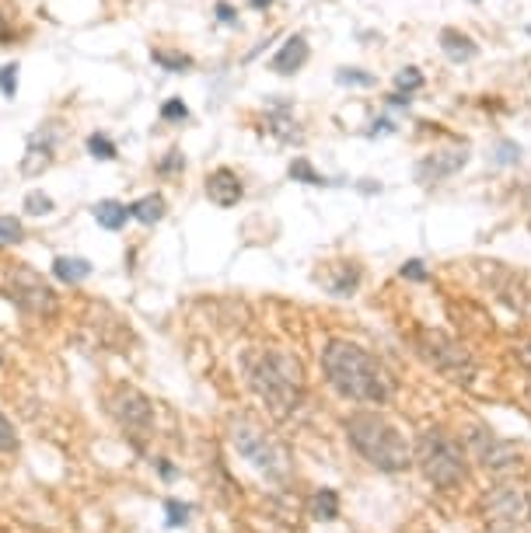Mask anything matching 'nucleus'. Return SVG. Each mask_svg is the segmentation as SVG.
<instances>
[{"label": "nucleus", "instance_id": "f257e3e1", "mask_svg": "<svg viewBox=\"0 0 531 533\" xmlns=\"http://www.w3.org/2000/svg\"><path fill=\"white\" fill-rule=\"evenodd\" d=\"M321 373L325 380L332 383V390L346 401H357V404H385L392 397V380L388 373L381 369V362L367 349L353 346V342H343V338H332L325 349H321Z\"/></svg>", "mask_w": 531, "mask_h": 533}, {"label": "nucleus", "instance_id": "f03ea898", "mask_svg": "<svg viewBox=\"0 0 531 533\" xmlns=\"http://www.w3.org/2000/svg\"><path fill=\"white\" fill-rule=\"evenodd\" d=\"M346 436L367 463H374L381 471H402L413 460V449L406 443V436L374 412L350 415L346 419Z\"/></svg>", "mask_w": 531, "mask_h": 533}, {"label": "nucleus", "instance_id": "7ed1b4c3", "mask_svg": "<svg viewBox=\"0 0 531 533\" xmlns=\"http://www.w3.org/2000/svg\"><path fill=\"white\" fill-rule=\"evenodd\" d=\"M248 380L255 387V394L276 412V415H290L298 412L301 397H305V376H301V362L294 355L269 349L259 355V362L248 369Z\"/></svg>", "mask_w": 531, "mask_h": 533}, {"label": "nucleus", "instance_id": "20e7f679", "mask_svg": "<svg viewBox=\"0 0 531 533\" xmlns=\"http://www.w3.org/2000/svg\"><path fill=\"white\" fill-rule=\"evenodd\" d=\"M416 460H420L423 474L437 485V488H454V485L465 478V456H461V446L454 443L447 433H440V429H430V433L420 436Z\"/></svg>", "mask_w": 531, "mask_h": 533}, {"label": "nucleus", "instance_id": "39448f33", "mask_svg": "<svg viewBox=\"0 0 531 533\" xmlns=\"http://www.w3.org/2000/svg\"><path fill=\"white\" fill-rule=\"evenodd\" d=\"M7 296L21 310H28V314H39V317L56 314V293L42 282V275L35 268H28L25 262H18V265L11 268V289H7Z\"/></svg>", "mask_w": 531, "mask_h": 533}, {"label": "nucleus", "instance_id": "423d86ee", "mask_svg": "<svg viewBox=\"0 0 531 533\" xmlns=\"http://www.w3.org/2000/svg\"><path fill=\"white\" fill-rule=\"evenodd\" d=\"M468 443H472L475 460H479L486 471H493V474H514V471L521 467V453L507 443V440H500V436H493V433H486V429H472Z\"/></svg>", "mask_w": 531, "mask_h": 533}, {"label": "nucleus", "instance_id": "0eeeda50", "mask_svg": "<svg viewBox=\"0 0 531 533\" xmlns=\"http://www.w3.org/2000/svg\"><path fill=\"white\" fill-rule=\"evenodd\" d=\"M423 355L451 380H472L475 376V362L468 359V353H461L454 342H447L444 335H423Z\"/></svg>", "mask_w": 531, "mask_h": 533}, {"label": "nucleus", "instance_id": "6e6552de", "mask_svg": "<svg viewBox=\"0 0 531 533\" xmlns=\"http://www.w3.org/2000/svg\"><path fill=\"white\" fill-rule=\"evenodd\" d=\"M468 164V147H440V150H430L423 161L416 164V178L420 181H444L454 171H461Z\"/></svg>", "mask_w": 531, "mask_h": 533}, {"label": "nucleus", "instance_id": "1a4fd4ad", "mask_svg": "<svg viewBox=\"0 0 531 533\" xmlns=\"http://www.w3.org/2000/svg\"><path fill=\"white\" fill-rule=\"evenodd\" d=\"M234 446L255 463V467H262V471H276V460H280V453L273 449V443L259 433V429H252V426H234Z\"/></svg>", "mask_w": 531, "mask_h": 533}, {"label": "nucleus", "instance_id": "9d476101", "mask_svg": "<svg viewBox=\"0 0 531 533\" xmlns=\"http://www.w3.org/2000/svg\"><path fill=\"white\" fill-rule=\"evenodd\" d=\"M241 195H245L241 178L234 175L231 168H213L210 175H207V199H210L213 206L231 209V206H238V202H241Z\"/></svg>", "mask_w": 531, "mask_h": 533}, {"label": "nucleus", "instance_id": "9b49d317", "mask_svg": "<svg viewBox=\"0 0 531 533\" xmlns=\"http://www.w3.org/2000/svg\"><path fill=\"white\" fill-rule=\"evenodd\" d=\"M308 56H312V49H308V39L305 35H290L287 42H283V49L269 60V70L273 74H298L305 63H308Z\"/></svg>", "mask_w": 531, "mask_h": 533}, {"label": "nucleus", "instance_id": "f8f14e48", "mask_svg": "<svg viewBox=\"0 0 531 533\" xmlns=\"http://www.w3.org/2000/svg\"><path fill=\"white\" fill-rule=\"evenodd\" d=\"M115 412H119V419L126 422V429H147V426H151V404H147V397L136 394V390H129V387L119 390Z\"/></svg>", "mask_w": 531, "mask_h": 533}, {"label": "nucleus", "instance_id": "ddd939ff", "mask_svg": "<svg viewBox=\"0 0 531 533\" xmlns=\"http://www.w3.org/2000/svg\"><path fill=\"white\" fill-rule=\"evenodd\" d=\"M490 509H493V516H500V520H528L531 502L518 488H504V492L490 502Z\"/></svg>", "mask_w": 531, "mask_h": 533}, {"label": "nucleus", "instance_id": "4468645a", "mask_svg": "<svg viewBox=\"0 0 531 533\" xmlns=\"http://www.w3.org/2000/svg\"><path fill=\"white\" fill-rule=\"evenodd\" d=\"M440 49H444V56L454 60V63L475 60V53H479V46H475L465 32H458V28H444V32H440Z\"/></svg>", "mask_w": 531, "mask_h": 533}, {"label": "nucleus", "instance_id": "2eb2a0df", "mask_svg": "<svg viewBox=\"0 0 531 533\" xmlns=\"http://www.w3.org/2000/svg\"><path fill=\"white\" fill-rule=\"evenodd\" d=\"M269 129H273V136L283 140V143H301V129H298V119L290 115V105H287V101H273Z\"/></svg>", "mask_w": 531, "mask_h": 533}, {"label": "nucleus", "instance_id": "dca6fc26", "mask_svg": "<svg viewBox=\"0 0 531 533\" xmlns=\"http://www.w3.org/2000/svg\"><path fill=\"white\" fill-rule=\"evenodd\" d=\"M53 150H56V143H46V140H39L35 133H32V140H28V154H25V161H21V175H42L49 164H53Z\"/></svg>", "mask_w": 531, "mask_h": 533}, {"label": "nucleus", "instance_id": "f3484780", "mask_svg": "<svg viewBox=\"0 0 531 533\" xmlns=\"http://www.w3.org/2000/svg\"><path fill=\"white\" fill-rule=\"evenodd\" d=\"M165 209H168L165 195L151 192V195H140L136 202H129V220H140V223L154 227V223H158V220L165 216Z\"/></svg>", "mask_w": 531, "mask_h": 533}, {"label": "nucleus", "instance_id": "a211bd4d", "mask_svg": "<svg viewBox=\"0 0 531 533\" xmlns=\"http://www.w3.org/2000/svg\"><path fill=\"white\" fill-rule=\"evenodd\" d=\"M91 213H95L98 227H105V230H122L126 220H129V206L119 202V199H102V202H95Z\"/></svg>", "mask_w": 531, "mask_h": 533}, {"label": "nucleus", "instance_id": "6ab92c4d", "mask_svg": "<svg viewBox=\"0 0 531 533\" xmlns=\"http://www.w3.org/2000/svg\"><path fill=\"white\" fill-rule=\"evenodd\" d=\"M53 275L56 279H63V282H84L88 275H91V262L88 258H70V255H60L56 262H53Z\"/></svg>", "mask_w": 531, "mask_h": 533}, {"label": "nucleus", "instance_id": "aec40b11", "mask_svg": "<svg viewBox=\"0 0 531 533\" xmlns=\"http://www.w3.org/2000/svg\"><path fill=\"white\" fill-rule=\"evenodd\" d=\"M151 60L161 67V70H168V74H186V70H193L196 67V60L193 56H186V53H179V49H151Z\"/></svg>", "mask_w": 531, "mask_h": 533}, {"label": "nucleus", "instance_id": "412c9836", "mask_svg": "<svg viewBox=\"0 0 531 533\" xmlns=\"http://www.w3.org/2000/svg\"><path fill=\"white\" fill-rule=\"evenodd\" d=\"M287 171H290V178H294V181H301V185H332L325 175H319V171H315V164H312L308 157H294Z\"/></svg>", "mask_w": 531, "mask_h": 533}, {"label": "nucleus", "instance_id": "4be33fe9", "mask_svg": "<svg viewBox=\"0 0 531 533\" xmlns=\"http://www.w3.org/2000/svg\"><path fill=\"white\" fill-rule=\"evenodd\" d=\"M88 154H91L95 161H115V157H119V147H115V140L105 136V133H91V136H88Z\"/></svg>", "mask_w": 531, "mask_h": 533}, {"label": "nucleus", "instance_id": "5701e85b", "mask_svg": "<svg viewBox=\"0 0 531 533\" xmlns=\"http://www.w3.org/2000/svg\"><path fill=\"white\" fill-rule=\"evenodd\" d=\"M25 241V227H21V220L18 216H11V213H0V248H7V244H21Z\"/></svg>", "mask_w": 531, "mask_h": 533}, {"label": "nucleus", "instance_id": "b1692460", "mask_svg": "<svg viewBox=\"0 0 531 533\" xmlns=\"http://www.w3.org/2000/svg\"><path fill=\"white\" fill-rule=\"evenodd\" d=\"M21 206H25V213H28V216H49V213L56 209V206H53V199H49L42 188H32V192L25 195V202H21Z\"/></svg>", "mask_w": 531, "mask_h": 533}, {"label": "nucleus", "instance_id": "393cba45", "mask_svg": "<svg viewBox=\"0 0 531 533\" xmlns=\"http://www.w3.org/2000/svg\"><path fill=\"white\" fill-rule=\"evenodd\" d=\"M335 81L346 84V88H371V84H374V74H367V70H360V67H343V70L335 74Z\"/></svg>", "mask_w": 531, "mask_h": 533}, {"label": "nucleus", "instance_id": "a878e982", "mask_svg": "<svg viewBox=\"0 0 531 533\" xmlns=\"http://www.w3.org/2000/svg\"><path fill=\"white\" fill-rule=\"evenodd\" d=\"M315 516L319 520H335L339 516V502H335V492L332 488H321L315 495Z\"/></svg>", "mask_w": 531, "mask_h": 533}, {"label": "nucleus", "instance_id": "bb28decb", "mask_svg": "<svg viewBox=\"0 0 531 533\" xmlns=\"http://www.w3.org/2000/svg\"><path fill=\"white\" fill-rule=\"evenodd\" d=\"M161 122H175V126H182L186 119H189V108H186V101L182 98H168L165 105H161Z\"/></svg>", "mask_w": 531, "mask_h": 533}, {"label": "nucleus", "instance_id": "cd10ccee", "mask_svg": "<svg viewBox=\"0 0 531 533\" xmlns=\"http://www.w3.org/2000/svg\"><path fill=\"white\" fill-rule=\"evenodd\" d=\"M186 171V157H182V150H168L161 161H158V175L161 178H175Z\"/></svg>", "mask_w": 531, "mask_h": 533}, {"label": "nucleus", "instance_id": "c85d7f7f", "mask_svg": "<svg viewBox=\"0 0 531 533\" xmlns=\"http://www.w3.org/2000/svg\"><path fill=\"white\" fill-rule=\"evenodd\" d=\"M395 84H399V91L413 94V91L423 88V74H420L416 67H406V70H399V74H395Z\"/></svg>", "mask_w": 531, "mask_h": 533}, {"label": "nucleus", "instance_id": "c756f323", "mask_svg": "<svg viewBox=\"0 0 531 533\" xmlns=\"http://www.w3.org/2000/svg\"><path fill=\"white\" fill-rule=\"evenodd\" d=\"M0 91H4V98H14V94H18V63L0 67Z\"/></svg>", "mask_w": 531, "mask_h": 533}, {"label": "nucleus", "instance_id": "7c9ffc66", "mask_svg": "<svg viewBox=\"0 0 531 533\" xmlns=\"http://www.w3.org/2000/svg\"><path fill=\"white\" fill-rule=\"evenodd\" d=\"M18 446V436H14V426L0 415V453H7V449H14Z\"/></svg>", "mask_w": 531, "mask_h": 533}, {"label": "nucleus", "instance_id": "2f4dec72", "mask_svg": "<svg viewBox=\"0 0 531 533\" xmlns=\"http://www.w3.org/2000/svg\"><path fill=\"white\" fill-rule=\"evenodd\" d=\"M213 11H217V21H220V25H238V11H234L227 0H217Z\"/></svg>", "mask_w": 531, "mask_h": 533}, {"label": "nucleus", "instance_id": "473e14b6", "mask_svg": "<svg viewBox=\"0 0 531 533\" xmlns=\"http://www.w3.org/2000/svg\"><path fill=\"white\" fill-rule=\"evenodd\" d=\"M189 520V506H179V502H168V527H179Z\"/></svg>", "mask_w": 531, "mask_h": 533}, {"label": "nucleus", "instance_id": "72a5a7b5", "mask_svg": "<svg viewBox=\"0 0 531 533\" xmlns=\"http://www.w3.org/2000/svg\"><path fill=\"white\" fill-rule=\"evenodd\" d=\"M514 359L531 373V338H521V342L514 346Z\"/></svg>", "mask_w": 531, "mask_h": 533}, {"label": "nucleus", "instance_id": "f704fd0d", "mask_svg": "<svg viewBox=\"0 0 531 533\" xmlns=\"http://www.w3.org/2000/svg\"><path fill=\"white\" fill-rule=\"evenodd\" d=\"M402 275H406V279H416V282H423V279H426L423 262H416V258H413V262H406V265H402Z\"/></svg>", "mask_w": 531, "mask_h": 533}, {"label": "nucleus", "instance_id": "c9c22d12", "mask_svg": "<svg viewBox=\"0 0 531 533\" xmlns=\"http://www.w3.org/2000/svg\"><path fill=\"white\" fill-rule=\"evenodd\" d=\"M518 157H521V150H518L514 143H500V154H497V161H500V164H514Z\"/></svg>", "mask_w": 531, "mask_h": 533}, {"label": "nucleus", "instance_id": "e433bc0d", "mask_svg": "<svg viewBox=\"0 0 531 533\" xmlns=\"http://www.w3.org/2000/svg\"><path fill=\"white\" fill-rule=\"evenodd\" d=\"M11 35H14V28H11V21L0 14V46H7V42H11Z\"/></svg>", "mask_w": 531, "mask_h": 533}, {"label": "nucleus", "instance_id": "4c0bfd02", "mask_svg": "<svg viewBox=\"0 0 531 533\" xmlns=\"http://www.w3.org/2000/svg\"><path fill=\"white\" fill-rule=\"evenodd\" d=\"M255 11H266V7H273V0H248Z\"/></svg>", "mask_w": 531, "mask_h": 533}, {"label": "nucleus", "instance_id": "58836bf2", "mask_svg": "<svg viewBox=\"0 0 531 533\" xmlns=\"http://www.w3.org/2000/svg\"><path fill=\"white\" fill-rule=\"evenodd\" d=\"M528 401H531V383H528Z\"/></svg>", "mask_w": 531, "mask_h": 533}, {"label": "nucleus", "instance_id": "ea45409f", "mask_svg": "<svg viewBox=\"0 0 531 533\" xmlns=\"http://www.w3.org/2000/svg\"><path fill=\"white\" fill-rule=\"evenodd\" d=\"M528 32H531V28H528Z\"/></svg>", "mask_w": 531, "mask_h": 533}, {"label": "nucleus", "instance_id": "a19ab883", "mask_svg": "<svg viewBox=\"0 0 531 533\" xmlns=\"http://www.w3.org/2000/svg\"><path fill=\"white\" fill-rule=\"evenodd\" d=\"M0 533H4V530H0Z\"/></svg>", "mask_w": 531, "mask_h": 533}]
</instances>
